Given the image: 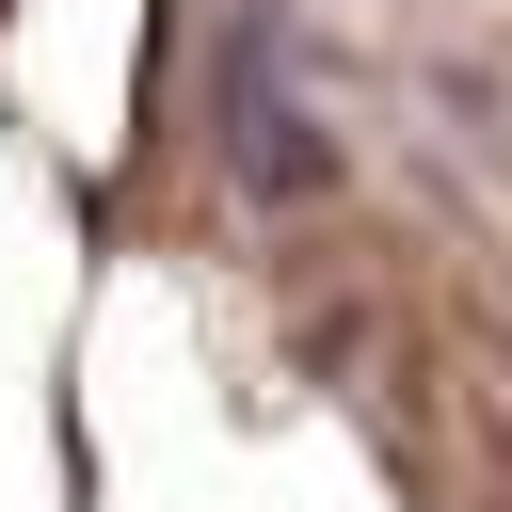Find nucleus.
<instances>
[{
  "label": "nucleus",
  "mask_w": 512,
  "mask_h": 512,
  "mask_svg": "<svg viewBox=\"0 0 512 512\" xmlns=\"http://www.w3.org/2000/svg\"><path fill=\"white\" fill-rule=\"evenodd\" d=\"M224 128H240V192H272V208L336 192V144H320V112H304V96H272V64H256V48H224Z\"/></svg>",
  "instance_id": "obj_1"
}]
</instances>
